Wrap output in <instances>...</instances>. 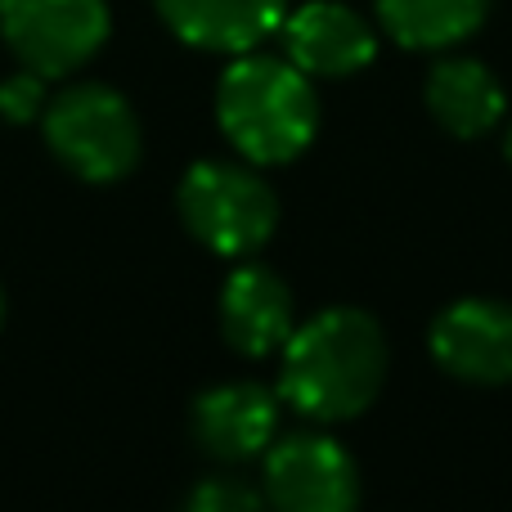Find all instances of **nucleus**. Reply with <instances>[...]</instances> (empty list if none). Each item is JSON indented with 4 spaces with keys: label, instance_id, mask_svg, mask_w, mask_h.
I'll return each mask as SVG.
<instances>
[{
    "label": "nucleus",
    "instance_id": "obj_7",
    "mask_svg": "<svg viewBox=\"0 0 512 512\" xmlns=\"http://www.w3.org/2000/svg\"><path fill=\"white\" fill-rule=\"evenodd\" d=\"M432 355L450 378L499 387L512 382V301L463 297L432 324Z\"/></svg>",
    "mask_w": 512,
    "mask_h": 512
},
{
    "label": "nucleus",
    "instance_id": "obj_2",
    "mask_svg": "<svg viewBox=\"0 0 512 512\" xmlns=\"http://www.w3.org/2000/svg\"><path fill=\"white\" fill-rule=\"evenodd\" d=\"M216 122L256 167H279L306 153L319 126V95L292 59L234 54L216 86Z\"/></svg>",
    "mask_w": 512,
    "mask_h": 512
},
{
    "label": "nucleus",
    "instance_id": "obj_15",
    "mask_svg": "<svg viewBox=\"0 0 512 512\" xmlns=\"http://www.w3.org/2000/svg\"><path fill=\"white\" fill-rule=\"evenodd\" d=\"M45 104H50V99H45L41 72L23 68V72H14V77L0 81V117H5V122H14V126L36 122V117L45 113Z\"/></svg>",
    "mask_w": 512,
    "mask_h": 512
},
{
    "label": "nucleus",
    "instance_id": "obj_14",
    "mask_svg": "<svg viewBox=\"0 0 512 512\" xmlns=\"http://www.w3.org/2000/svg\"><path fill=\"white\" fill-rule=\"evenodd\" d=\"M180 512H270V504H265V490L243 477H207L189 490Z\"/></svg>",
    "mask_w": 512,
    "mask_h": 512
},
{
    "label": "nucleus",
    "instance_id": "obj_8",
    "mask_svg": "<svg viewBox=\"0 0 512 512\" xmlns=\"http://www.w3.org/2000/svg\"><path fill=\"white\" fill-rule=\"evenodd\" d=\"M283 54L306 77H351L378 54L373 23L346 0H306L283 18Z\"/></svg>",
    "mask_w": 512,
    "mask_h": 512
},
{
    "label": "nucleus",
    "instance_id": "obj_1",
    "mask_svg": "<svg viewBox=\"0 0 512 512\" xmlns=\"http://www.w3.org/2000/svg\"><path fill=\"white\" fill-rule=\"evenodd\" d=\"M387 382V333L355 306L319 310L283 342L279 396L310 423H346Z\"/></svg>",
    "mask_w": 512,
    "mask_h": 512
},
{
    "label": "nucleus",
    "instance_id": "obj_9",
    "mask_svg": "<svg viewBox=\"0 0 512 512\" xmlns=\"http://www.w3.org/2000/svg\"><path fill=\"white\" fill-rule=\"evenodd\" d=\"M194 441L221 463H248L270 450L279 427V400L256 382H221L194 400Z\"/></svg>",
    "mask_w": 512,
    "mask_h": 512
},
{
    "label": "nucleus",
    "instance_id": "obj_13",
    "mask_svg": "<svg viewBox=\"0 0 512 512\" xmlns=\"http://www.w3.org/2000/svg\"><path fill=\"white\" fill-rule=\"evenodd\" d=\"M495 0H373L378 27L405 50H454L481 32Z\"/></svg>",
    "mask_w": 512,
    "mask_h": 512
},
{
    "label": "nucleus",
    "instance_id": "obj_5",
    "mask_svg": "<svg viewBox=\"0 0 512 512\" xmlns=\"http://www.w3.org/2000/svg\"><path fill=\"white\" fill-rule=\"evenodd\" d=\"M108 0H0V36L23 68L68 77L108 41Z\"/></svg>",
    "mask_w": 512,
    "mask_h": 512
},
{
    "label": "nucleus",
    "instance_id": "obj_11",
    "mask_svg": "<svg viewBox=\"0 0 512 512\" xmlns=\"http://www.w3.org/2000/svg\"><path fill=\"white\" fill-rule=\"evenodd\" d=\"M292 288L283 283V274H274L270 265H239L221 288V333L239 355H261L283 351V342L292 337Z\"/></svg>",
    "mask_w": 512,
    "mask_h": 512
},
{
    "label": "nucleus",
    "instance_id": "obj_6",
    "mask_svg": "<svg viewBox=\"0 0 512 512\" xmlns=\"http://www.w3.org/2000/svg\"><path fill=\"white\" fill-rule=\"evenodd\" d=\"M265 504L270 512H355L360 468L324 432H292L265 450Z\"/></svg>",
    "mask_w": 512,
    "mask_h": 512
},
{
    "label": "nucleus",
    "instance_id": "obj_12",
    "mask_svg": "<svg viewBox=\"0 0 512 512\" xmlns=\"http://www.w3.org/2000/svg\"><path fill=\"white\" fill-rule=\"evenodd\" d=\"M427 113L459 140L490 135L508 113V95L499 77L481 59H441L427 72Z\"/></svg>",
    "mask_w": 512,
    "mask_h": 512
},
{
    "label": "nucleus",
    "instance_id": "obj_16",
    "mask_svg": "<svg viewBox=\"0 0 512 512\" xmlns=\"http://www.w3.org/2000/svg\"><path fill=\"white\" fill-rule=\"evenodd\" d=\"M504 158L512 162V122H508V135H504Z\"/></svg>",
    "mask_w": 512,
    "mask_h": 512
},
{
    "label": "nucleus",
    "instance_id": "obj_17",
    "mask_svg": "<svg viewBox=\"0 0 512 512\" xmlns=\"http://www.w3.org/2000/svg\"><path fill=\"white\" fill-rule=\"evenodd\" d=\"M0 324H5V292H0Z\"/></svg>",
    "mask_w": 512,
    "mask_h": 512
},
{
    "label": "nucleus",
    "instance_id": "obj_4",
    "mask_svg": "<svg viewBox=\"0 0 512 512\" xmlns=\"http://www.w3.org/2000/svg\"><path fill=\"white\" fill-rule=\"evenodd\" d=\"M180 216L203 248L221 256H248L265 248L279 225V198L265 176L243 162L203 158L180 180Z\"/></svg>",
    "mask_w": 512,
    "mask_h": 512
},
{
    "label": "nucleus",
    "instance_id": "obj_10",
    "mask_svg": "<svg viewBox=\"0 0 512 512\" xmlns=\"http://www.w3.org/2000/svg\"><path fill=\"white\" fill-rule=\"evenodd\" d=\"M176 41L207 54H248L288 18V0H153Z\"/></svg>",
    "mask_w": 512,
    "mask_h": 512
},
{
    "label": "nucleus",
    "instance_id": "obj_3",
    "mask_svg": "<svg viewBox=\"0 0 512 512\" xmlns=\"http://www.w3.org/2000/svg\"><path fill=\"white\" fill-rule=\"evenodd\" d=\"M41 131L54 158L90 185L131 176L144 149V131L131 99L104 81H77L59 90L41 113Z\"/></svg>",
    "mask_w": 512,
    "mask_h": 512
}]
</instances>
